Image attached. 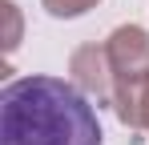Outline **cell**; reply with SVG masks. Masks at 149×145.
<instances>
[{
    "mask_svg": "<svg viewBox=\"0 0 149 145\" xmlns=\"http://www.w3.org/2000/svg\"><path fill=\"white\" fill-rule=\"evenodd\" d=\"M0 8H4V20H8V32H4V48L12 52V48L20 45V12H16V4H12V0H4Z\"/></svg>",
    "mask_w": 149,
    "mask_h": 145,
    "instance_id": "obj_6",
    "label": "cell"
},
{
    "mask_svg": "<svg viewBox=\"0 0 149 145\" xmlns=\"http://www.w3.org/2000/svg\"><path fill=\"white\" fill-rule=\"evenodd\" d=\"M113 109L129 129H149V72L137 81H121L113 93Z\"/></svg>",
    "mask_w": 149,
    "mask_h": 145,
    "instance_id": "obj_4",
    "label": "cell"
},
{
    "mask_svg": "<svg viewBox=\"0 0 149 145\" xmlns=\"http://www.w3.org/2000/svg\"><path fill=\"white\" fill-rule=\"evenodd\" d=\"M69 72H73V85L81 93L97 97V101H109L113 105V93H117V77H113V65H109V52L105 45H81L69 61Z\"/></svg>",
    "mask_w": 149,
    "mask_h": 145,
    "instance_id": "obj_3",
    "label": "cell"
},
{
    "mask_svg": "<svg viewBox=\"0 0 149 145\" xmlns=\"http://www.w3.org/2000/svg\"><path fill=\"white\" fill-rule=\"evenodd\" d=\"M40 4L49 8L52 16H65V20H69V16H81V12H89L97 0H40Z\"/></svg>",
    "mask_w": 149,
    "mask_h": 145,
    "instance_id": "obj_5",
    "label": "cell"
},
{
    "mask_svg": "<svg viewBox=\"0 0 149 145\" xmlns=\"http://www.w3.org/2000/svg\"><path fill=\"white\" fill-rule=\"evenodd\" d=\"M0 145H101V121L77 85L20 77L0 93Z\"/></svg>",
    "mask_w": 149,
    "mask_h": 145,
    "instance_id": "obj_1",
    "label": "cell"
},
{
    "mask_svg": "<svg viewBox=\"0 0 149 145\" xmlns=\"http://www.w3.org/2000/svg\"><path fill=\"white\" fill-rule=\"evenodd\" d=\"M105 52H109V65H113L117 85L121 81H137L141 72H149V32L137 28V24L113 28V36L105 40Z\"/></svg>",
    "mask_w": 149,
    "mask_h": 145,
    "instance_id": "obj_2",
    "label": "cell"
}]
</instances>
